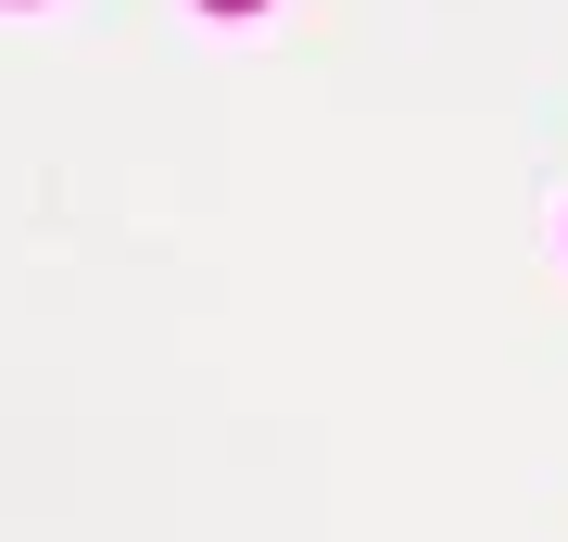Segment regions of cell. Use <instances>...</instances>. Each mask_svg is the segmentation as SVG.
Instances as JSON below:
<instances>
[{
    "label": "cell",
    "instance_id": "6da1fadb",
    "mask_svg": "<svg viewBox=\"0 0 568 542\" xmlns=\"http://www.w3.org/2000/svg\"><path fill=\"white\" fill-rule=\"evenodd\" d=\"M203 13H265V0H203Z\"/></svg>",
    "mask_w": 568,
    "mask_h": 542
}]
</instances>
